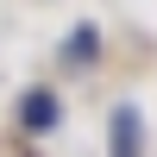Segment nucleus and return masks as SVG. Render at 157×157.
I'll return each instance as SVG.
<instances>
[{"mask_svg": "<svg viewBox=\"0 0 157 157\" xmlns=\"http://www.w3.org/2000/svg\"><path fill=\"white\" fill-rule=\"evenodd\" d=\"M25 120H32V126H50V120H57V107L38 94V101H25Z\"/></svg>", "mask_w": 157, "mask_h": 157, "instance_id": "nucleus-1", "label": "nucleus"}, {"mask_svg": "<svg viewBox=\"0 0 157 157\" xmlns=\"http://www.w3.org/2000/svg\"><path fill=\"white\" fill-rule=\"evenodd\" d=\"M120 157H138V145H132V113H120Z\"/></svg>", "mask_w": 157, "mask_h": 157, "instance_id": "nucleus-2", "label": "nucleus"}]
</instances>
